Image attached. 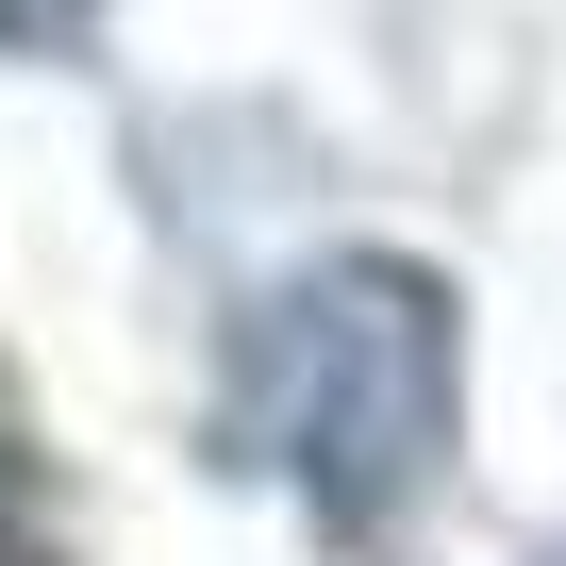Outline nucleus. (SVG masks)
I'll return each instance as SVG.
<instances>
[{
    "label": "nucleus",
    "instance_id": "nucleus-1",
    "mask_svg": "<svg viewBox=\"0 0 566 566\" xmlns=\"http://www.w3.org/2000/svg\"><path fill=\"white\" fill-rule=\"evenodd\" d=\"M450 417H467V301H450V266H417V250H301L283 283L233 301L217 450L266 500H301L334 549H367L450 467Z\"/></svg>",
    "mask_w": 566,
    "mask_h": 566
},
{
    "label": "nucleus",
    "instance_id": "nucleus-2",
    "mask_svg": "<svg viewBox=\"0 0 566 566\" xmlns=\"http://www.w3.org/2000/svg\"><path fill=\"white\" fill-rule=\"evenodd\" d=\"M117 0H0V51H84Z\"/></svg>",
    "mask_w": 566,
    "mask_h": 566
},
{
    "label": "nucleus",
    "instance_id": "nucleus-3",
    "mask_svg": "<svg viewBox=\"0 0 566 566\" xmlns=\"http://www.w3.org/2000/svg\"><path fill=\"white\" fill-rule=\"evenodd\" d=\"M0 566H51V533H34V483H18V450H0Z\"/></svg>",
    "mask_w": 566,
    "mask_h": 566
},
{
    "label": "nucleus",
    "instance_id": "nucleus-4",
    "mask_svg": "<svg viewBox=\"0 0 566 566\" xmlns=\"http://www.w3.org/2000/svg\"><path fill=\"white\" fill-rule=\"evenodd\" d=\"M533 566H566V549H533Z\"/></svg>",
    "mask_w": 566,
    "mask_h": 566
}]
</instances>
